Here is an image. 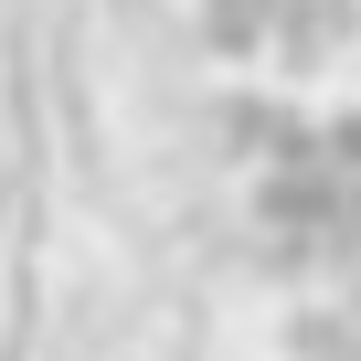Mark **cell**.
<instances>
[{
    "instance_id": "obj_2",
    "label": "cell",
    "mask_w": 361,
    "mask_h": 361,
    "mask_svg": "<svg viewBox=\"0 0 361 361\" xmlns=\"http://www.w3.org/2000/svg\"><path fill=\"white\" fill-rule=\"evenodd\" d=\"M255 128L276 138V149H234L255 234H298L287 266H350L361 255V106L350 117H276V106H255Z\"/></svg>"
},
{
    "instance_id": "obj_1",
    "label": "cell",
    "mask_w": 361,
    "mask_h": 361,
    "mask_svg": "<svg viewBox=\"0 0 361 361\" xmlns=\"http://www.w3.org/2000/svg\"><path fill=\"white\" fill-rule=\"evenodd\" d=\"M159 0H0V361H192L202 192Z\"/></svg>"
}]
</instances>
